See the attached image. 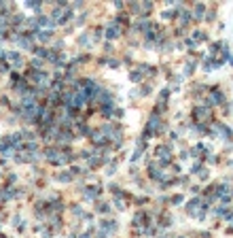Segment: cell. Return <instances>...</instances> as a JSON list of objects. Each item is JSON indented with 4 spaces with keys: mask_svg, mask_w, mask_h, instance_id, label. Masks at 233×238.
<instances>
[{
    "mask_svg": "<svg viewBox=\"0 0 233 238\" xmlns=\"http://www.w3.org/2000/svg\"><path fill=\"white\" fill-rule=\"evenodd\" d=\"M186 208H189V213L193 215V217H199V219H201V217L206 215V211H208V204L195 198V200H191V202H189V206H186Z\"/></svg>",
    "mask_w": 233,
    "mask_h": 238,
    "instance_id": "1",
    "label": "cell"
},
{
    "mask_svg": "<svg viewBox=\"0 0 233 238\" xmlns=\"http://www.w3.org/2000/svg\"><path fill=\"white\" fill-rule=\"evenodd\" d=\"M116 230V221H102L100 223V238H106Z\"/></svg>",
    "mask_w": 233,
    "mask_h": 238,
    "instance_id": "2",
    "label": "cell"
},
{
    "mask_svg": "<svg viewBox=\"0 0 233 238\" xmlns=\"http://www.w3.org/2000/svg\"><path fill=\"white\" fill-rule=\"evenodd\" d=\"M157 130H161V119H159V115H153L148 126H146V136H151L153 132H157Z\"/></svg>",
    "mask_w": 233,
    "mask_h": 238,
    "instance_id": "3",
    "label": "cell"
},
{
    "mask_svg": "<svg viewBox=\"0 0 233 238\" xmlns=\"http://www.w3.org/2000/svg\"><path fill=\"white\" fill-rule=\"evenodd\" d=\"M195 119L197 121H210V111L206 107H197L195 108Z\"/></svg>",
    "mask_w": 233,
    "mask_h": 238,
    "instance_id": "4",
    "label": "cell"
},
{
    "mask_svg": "<svg viewBox=\"0 0 233 238\" xmlns=\"http://www.w3.org/2000/svg\"><path fill=\"white\" fill-rule=\"evenodd\" d=\"M212 102H218V104H222V102H225V96H222V92H218V89H214V92L210 94V100H208V104H212Z\"/></svg>",
    "mask_w": 233,
    "mask_h": 238,
    "instance_id": "5",
    "label": "cell"
},
{
    "mask_svg": "<svg viewBox=\"0 0 233 238\" xmlns=\"http://www.w3.org/2000/svg\"><path fill=\"white\" fill-rule=\"evenodd\" d=\"M119 32H121V30H119L116 24H108V28H106V36H108V38H116Z\"/></svg>",
    "mask_w": 233,
    "mask_h": 238,
    "instance_id": "6",
    "label": "cell"
},
{
    "mask_svg": "<svg viewBox=\"0 0 233 238\" xmlns=\"http://www.w3.org/2000/svg\"><path fill=\"white\" fill-rule=\"evenodd\" d=\"M98 193H100V187H87V189L83 191V196H85V198H89V200L98 198Z\"/></svg>",
    "mask_w": 233,
    "mask_h": 238,
    "instance_id": "7",
    "label": "cell"
},
{
    "mask_svg": "<svg viewBox=\"0 0 233 238\" xmlns=\"http://www.w3.org/2000/svg\"><path fill=\"white\" fill-rule=\"evenodd\" d=\"M36 36H38V40H40V43H47V40L51 38V32H47V30H45V32H36L34 38H36Z\"/></svg>",
    "mask_w": 233,
    "mask_h": 238,
    "instance_id": "8",
    "label": "cell"
},
{
    "mask_svg": "<svg viewBox=\"0 0 233 238\" xmlns=\"http://www.w3.org/2000/svg\"><path fill=\"white\" fill-rule=\"evenodd\" d=\"M9 60H11L15 66H19V64H21V55H19V53H15V51H13V53H9Z\"/></svg>",
    "mask_w": 233,
    "mask_h": 238,
    "instance_id": "9",
    "label": "cell"
},
{
    "mask_svg": "<svg viewBox=\"0 0 233 238\" xmlns=\"http://www.w3.org/2000/svg\"><path fill=\"white\" fill-rule=\"evenodd\" d=\"M203 9H206L203 4H197V7H195V15H197V17H201V15H203Z\"/></svg>",
    "mask_w": 233,
    "mask_h": 238,
    "instance_id": "10",
    "label": "cell"
},
{
    "mask_svg": "<svg viewBox=\"0 0 233 238\" xmlns=\"http://www.w3.org/2000/svg\"><path fill=\"white\" fill-rule=\"evenodd\" d=\"M15 89H17V92H25V83H23L21 79L17 81V87H15Z\"/></svg>",
    "mask_w": 233,
    "mask_h": 238,
    "instance_id": "11",
    "label": "cell"
},
{
    "mask_svg": "<svg viewBox=\"0 0 233 238\" xmlns=\"http://www.w3.org/2000/svg\"><path fill=\"white\" fill-rule=\"evenodd\" d=\"M98 211H100V213H108V211H110V206H108V204H100V206H98Z\"/></svg>",
    "mask_w": 233,
    "mask_h": 238,
    "instance_id": "12",
    "label": "cell"
},
{
    "mask_svg": "<svg viewBox=\"0 0 233 238\" xmlns=\"http://www.w3.org/2000/svg\"><path fill=\"white\" fill-rule=\"evenodd\" d=\"M70 177H72V174H59V181H70Z\"/></svg>",
    "mask_w": 233,
    "mask_h": 238,
    "instance_id": "13",
    "label": "cell"
},
{
    "mask_svg": "<svg viewBox=\"0 0 233 238\" xmlns=\"http://www.w3.org/2000/svg\"><path fill=\"white\" fill-rule=\"evenodd\" d=\"M83 238H89V236H87V234H85V236H83Z\"/></svg>",
    "mask_w": 233,
    "mask_h": 238,
    "instance_id": "14",
    "label": "cell"
},
{
    "mask_svg": "<svg viewBox=\"0 0 233 238\" xmlns=\"http://www.w3.org/2000/svg\"><path fill=\"white\" fill-rule=\"evenodd\" d=\"M180 238H185V236H180Z\"/></svg>",
    "mask_w": 233,
    "mask_h": 238,
    "instance_id": "15",
    "label": "cell"
}]
</instances>
